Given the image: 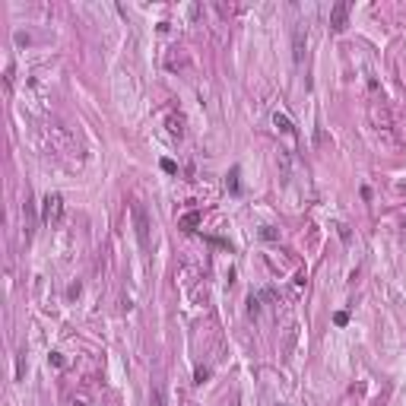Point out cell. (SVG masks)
<instances>
[{"mask_svg": "<svg viewBox=\"0 0 406 406\" xmlns=\"http://www.w3.org/2000/svg\"><path fill=\"white\" fill-rule=\"evenodd\" d=\"M153 406H165V397H162V387H153Z\"/></svg>", "mask_w": 406, "mask_h": 406, "instance_id": "ba28073f", "label": "cell"}, {"mask_svg": "<svg viewBox=\"0 0 406 406\" xmlns=\"http://www.w3.org/2000/svg\"><path fill=\"white\" fill-rule=\"evenodd\" d=\"M130 213H133V229H137L140 247L149 251V213H146V206H143V203H133Z\"/></svg>", "mask_w": 406, "mask_h": 406, "instance_id": "6da1fadb", "label": "cell"}, {"mask_svg": "<svg viewBox=\"0 0 406 406\" xmlns=\"http://www.w3.org/2000/svg\"><path fill=\"white\" fill-rule=\"evenodd\" d=\"M206 378H209V368H203V365H200L197 371H194V384H203Z\"/></svg>", "mask_w": 406, "mask_h": 406, "instance_id": "52a82bcc", "label": "cell"}, {"mask_svg": "<svg viewBox=\"0 0 406 406\" xmlns=\"http://www.w3.org/2000/svg\"><path fill=\"white\" fill-rule=\"evenodd\" d=\"M302 57H305V32L298 26L295 29V64H302Z\"/></svg>", "mask_w": 406, "mask_h": 406, "instance_id": "5b68a950", "label": "cell"}, {"mask_svg": "<svg viewBox=\"0 0 406 406\" xmlns=\"http://www.w3.org/2000/svg\"><path fill=\"white\" fill-rule=\"evenodd\" d=\"M346 19H349V3H346V0H340V3L330 6V29H333V32H343Z\"/></svg>", "mask_w": 406, "mask_h": 406, "instance_id": "3957f363", "label": "cell"}, {"mask_svg": "<svg viewBox=\"0 0 406 406\" xmlns=\"http://www.w3.org/2000/svg\"><path fill=\"white\" fill-rule=\"evenodd\" d=\"M273 124H276V130H283V133H289V137H295V127H292V121H289L285 115H280V111L273 115Z\"/></svg>", "mask_w": 406, "mask_h": 406, "instance_id": "277c9868", "label": "cell"}, {"mask_svg": "<svg viewBox=\"0 0 406 406\" xmlns=\"http://www.w3.org/2000/svg\"><path fill=\"white\" fill-rule=\"evenodd\" d=\"M197 222H200V213H187V216H181V229H184V232H194V229H197Z\"/></svg>", "mask_w": 406, "mask_h": 406, "instance_id": "8992f818", "label": "cell"}, {"mask_svg": "<svg viewBox=\"0 0 406 406\" xmlns=\"http://www.w3.org/2000/svg\"><path fill=\"white\" fill-rule=\"evenodd\" d=\"M61 216H64L61 194H48V197H44V206H41V222L44 225H57V222H61Z\"/></svg>", "mask_w": 406, "mask_h": 406, "instance_id": "7a4b0ae2", "label": "cell"}, {"mask_svg": "<svg viewBox=\"0 0 406 406\" xmlns=\"http://www.w3.org/2000/svg\"><path fill=\"white\" fill-rule=\"evenodd\" d=\"M333 321H336V324H340V327H343V324H346V321H349V314H346V311H336V314H333Z\"/></svg>", "mask_w": 406, "mask_h": 406, "instance_id": "30bf717a", "label": "cell"}, {"mask_svg": "<svg viewBox=\"0 0 406 406\" xmlns=\"http://www.w3.org/2000/svg\"><path fill=\"white\" fill-rule=\"evenodd\" d=\"M162 168H165V171H178V165L171 162V159H165V162H162Z\"/></svg>", "mask_w": 406, "mask_h": 406, "instance_id": "8fae6325", "label": "cell"}, {"mask_svg": "<svg viewBox=\"0 0 406 406\" xmlns=\"http://www.w3.org/2000/svg\"><path fill=\"white\" fill-rule=\"evenodd\" d=\"M168 127H171V137H181V121H175V118H171V121H168Z\"/></svg>", "mask_w": 406, "mask_h": 406, "instance_id": "9c48e42d", "label": "cell"}]
</instances>
